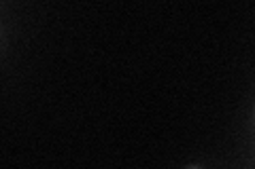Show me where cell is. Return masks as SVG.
<instances>
[{
	"mask_svg": "<svg viewBox=\"0 0 255 169\" xmlns=\"http://www.w3.org/2000/svg\"><path fill=\"white\" fill-rule=\"evenodd\" d=\"M189 169H198V167H189Z\"/></svg>",
	"mask_w": 255,
	"mask_h": 169,
	"instance_id": "1",
	"label": "cell"
}]
</instances>
